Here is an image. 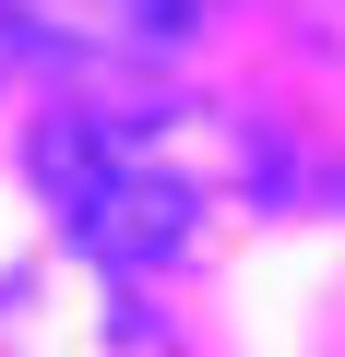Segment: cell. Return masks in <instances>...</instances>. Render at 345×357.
<instances>
[{
	"label": "cell",
	"instance_id": "obj_1",
	"mask_svg": "<svg viewBox=\"0 0 345 357\" xmlns=\"http://www.w3.org/2000/svg\"><path fill=\"white\" fill-rule=\"evenodd\" d=\"M274 155L215 119V107H60L36 131V191L60 203V227L107 262H179L203 238V215H227L238 191H262Z\"/></svg>",
	"mask_w": 345,
	"mask_h": 357
},
{
	"label": "cell",
	"instance_id": "obj_2",
	"mask_svg": "<svg viewBox=\"0 0 345 357\" xmlns=\"http://www.w3.org/2000/svg\"><path fill=\"white\" fill-rule=\"evenodd\" d=\"M191 0H0V48L48 60H167Z\"/></svg>",
	"mask_w": 345,
	"mask_h": 357
}]
</instances>
